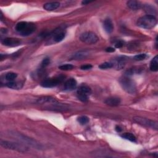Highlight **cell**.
<instances>
[{"instance_id":"17","label":"cell","mask_w":158,"mask_h":158,"mask_svg":"<svg viewBox=\"0 0 158 158\" xmlns=\"http://www.w3.org/2000/svg\"><path fill=\"white\" fill-rule=\"evenodd\" d=\"M127 6L133 10H137L139 9L142 7V4L138 1H135V0H131L128 1L127 2Z\"/></svg>"},{"instance_id":"2","label":"cell","mask_w":158,"mask_h":158,"mask_svg":"<svg viewBox=\"0 0 158 158\" xmlns=\"http://www.w3.org/2000/svg\"><path fill=\"white\" fill-rule=\"evenodd\" d=\"M136 24L138 27L142 28L150 29L156 26L157 24V20L154 16L148 14L139 18Z\"/></svg>"},{"instance_id":"9","label":"cell","mask_w":158,"mask_h":158,"mask_svg":"<svg viewBox=\"0 0 158 158\" xmlns=\"http://www.w3.org/2000/svg\"><path fill=\"white\" fill-rule=\"evenodd\" d=\"M2 44L6 46H10V47H14L17 46L19 44H20L21 41L18 38H6L1 41Z\"/></svg>"},{"instance_id":"8","label":"cell","mask_w":158,"mask_h":158,"mask_svg":"<svg viewBox=\"0 0 158 158\" xmlns=\"http://www.w3.org/2000/svg\"><path fill=\"white\" fill-rule=\"evenodd\" d=\"M63 79H64V77H62V76L48 78V79L44 80L41 83V86L43 88H53L58 85L60 83H61Z\"/></svg>"},{"instance_id":"16","label":"cell","mask_w":158,"mask_h":158,"mask_svg":"<svg viewBox=\"0 0 158 158\" xmlns=\"http://www.w3.org/2000/svg\"><path fill=\"white\" fill-rule=\"evenodd\" d=\"M103 27L104 30L107 33H110L113 31L114 25L110 19H106L103 22Z\"/></svg>"},{"instance_id":"21","label":"cell","mask_w":158,"mask_h":158,"mask_svg":"<svg viewBox=\"0 0 158 158\" xmlns=\"http://www.w3.org/2000/svg\"><path fill=\"white\" fill-rule=\"evenodd\" d=\"M125 64V59L123 57H118L115 60V63H113V65H114L113 67L115 66L116 69H121L124 67Z\"/></svg>"},{"instance_id":"32","label":"cell","mask_w":158,"mask_h":158,"mask_svg":"<svg viewBox=\"0 0 158 158\" xmlns=\"http://www.w3.org/2000/svg\"><path fill=\"white\" fill-rule=\"evenodd\" d=\"M115 130H116L117 132L120 133V132H121V131H122V128H121L120 126L117 125V126L115 127Z\"/></svg>"},{"instance_id":"27","label":"cell","mask_w":158,"mask_h":158,"mask_svg":"<svg viewBox=\"0 0 158 158\" xmlns=\"http://www.w3.org/2000/svg\"><path fill=\"white\" fill-rule=\"evenodd\" d=\"M146 57H147V55H146V54L141 53V54H137V55L133 57V59H134L135 60L140 61V60H144Z\"/></svg>"},{"instance_id":"29","label":"cell","mask_w":158,"mask_h":158,"mask_svg":"<svg viewBox=\"0 0 158 158\" xmlns=\"http://www.w3.org/2000/svg\"><path fill=\"white\" fill-rule=\"evenodd\" d=\"M123 45H124V41L122 40H118L115 44V46L117 48H121L123 46Z\"/></svg>"},{"instance_id":"5","label":"cell","mask_w":158,"mask_h":158,"mask_svg":"<svg viewBox=\"0 0 158 158\" xmlns=\"http://www.w3.org/2000/svg\"><path fill=\"white\" fill-rule=\"evenodd\" d=\"M133 120L135 122H136L138 124H139L142 126L149 127V128L156 130L158 128V123H157V122H156V121H154V120L147 118L139 117V116L134 117L133 118Z\"/></svg>"},{"instance_id":"11","label":"cell","mask_w":158,"mask_h":158,"mask_svg":"<svg viewBox=\"0 0 158 158\" xmlns=\"http://www.w3.org/2000/svg\"><path fill=\"white\" fill-rule=\"evenodd\" d=\"M89 55V52L88 51L81 50V51H79L75 52V54H73L71 58L72 59H75V60H81V59L86 58Z\"/></svg>"},{"instance_id":"1","label":"cell","mask_w":158,"mask_h":158,"mask_svg":"<svg viewBox=\"0 0 158 158\" xmlns=\"http://www.w3.org/2000/svg\"><path fill=\"white\" fill-rule=\"evenodd\" d=\"M120 86L127 93L134 94L137 91L136 85L135 81L127 76H123L119 79Z\"/></svg>"},{"instance_id":"7","label":"cell","mask_w":158,"mask_h":158,"mask_svg":"<svg viewBox=\"0 0 158 158\" xmlns=\"http://www.w3.org/2000/svg\"><path fill=\"white\" fill-rule=\"evenodd\" d=\"M10 135H12V136H14L15 138H19V140L22 141L23 143H27L35 148H38V149H41L42 148V146L41 144H40L38 142H37L36 141L33 139L32 138L27 137L23 135H21L20 133H10Z\"/></svg>"},{"instance_id":"25","label":"cell","mask_w":158,"mask_h":158,"mask_svg":"<svg viewBox=\"0 0 158 158\" xmlns=\"http://www.w3.org/2000/svg\"><path fill=\"white\" fill-rule=\"evenodd\" d=\"M114 65L112 62H106L102 64H101L99 65V68L101 69H110L113 67Z\"/></svg>"},{"instance_id":"24","label":"cell","mask_w":158,"mask_h":158,"mask_svg":"<svg viewBox=\"0 0 158 158\" xmlns=\"http://www.w3.org/2000/svg\"><path fill=\"white\" fill-rule=\"evenodd\" d=\"M77 120L79 122V123H80L81 125H86V123H88L89 118L87 116L82 115V116H80V117H78Z\"/></svg>"},{"instance_id":"28","label":"cell","mask_w":158,"mask_h":158,"mask_svg":"<svg viewBox=\"0 0 158 158\" xmlns=\"http://www.w3.org/2000/svg\"><path fill=\"white\" fill-rule=\"evenodd\" d=\"M50 63V59L48 57L44 58L43 61L41 63V68H45L46 66H48Z\"/></svg>"},{"instance_id":"13","label":"cell","mask_w":158,"mask_h":158,"mask_svg":"<svg viewBox=\"0 0 158 158\" xmlns=\"http://www.w3.org/2000/svg\"><path fill=\"white\" fill-rule=\"evenodd\" d=\"M120 99L118 97H110L107 98L104 101L106 104L112 107H115L118 106L120 104Z\"/></svg>"},{"instance_id":"19","label":"cell","mask_w":158,"mask_h":158,"mask_svg":"<svg viewBox=\"0 0 158 158\" xmlns=\"http://www.w3.org/2000/svg\"><path fill=\"white\" fill-rule=\"evenodd\" d=\"M65 36V33L63 31H56L55 33L53 36V40L56 43H59L61 41H62L64 40V38Z\"/></svg>"},{"instance_id":"3","label":"cell","mask_w":158,"mask_h":158,"mask_svg":"<svg viewBox=\"0 0 158 158\" xmlns=\"http://www.w3.org/2000/svg\"><path fill=\"white\" fill-rule=\"evenodd\" d=\"M36 29L35 25L33 23H28L22 21L15 25V30L22 36H28L31 35Z\"/></svg>"},{"instance_id":"22","label":"cell","mask_w":158,"mask_h":158,"mask_svg":"<svg viewBox=\"0 0 158 158\" xmlns=\"http://www.w3.org/2000/svg\"><path fill=\"white\" fill-rule=\"evenodd\" d=\"M120 136L125 139H127V140H129L131 142H133V143H136V138L135 137V136L134 135H133L132 133H128V132H125V133H122Z\"/></svg>"},{"instance_id":"26","label":"cell","mask_w":158,"mask_h":158,"mask_svg":"<svg viewBox=\"0 0 158 158\" xmlns=\"http://www.w3.org/2000/svg\"><path fill=\"white\" fill-rule=\"evenodd\" d=\"M74 67H75L73 65L70 64H65L59 66V69L62 70H70L73 69Z\"/></svg>"},{"instance_id":"14","label":"cell","mask_w":158,"mask_h":158,"mask_svg":"<svg viewBox=\"0 0 158 158\" xmlns=\"http://www.w3.org/2000/svg\"><path fill=\"white\" fill-rule=\"evenodd\" d=\"M77 94H83L89 96L91 94V89L88 85H82L78 88L77 90Z\"/></svg>"},{"instance_id":"23","label":"cell","mask_w":158,"mask_h":158,"mask_svg":"<svg viewBox=\"0 0 158 158\" xmlns=\"http://www.w3.org/2000/svg\"><path fill=\"white\" fill-rule=\"evenodd\" d=\"M17 74L14 72H8L5 75V78L8 81H14V80L17 78Z\"/></svg>"},{"instance_id":"33","label":"cell","mask_w":158,"mask_h":158,"mask_svg":"<svg viewBox=\"0 0 158 158\" xmlns=\"http://www.w3.org/2000/svg\"><path fill=\"white\" fill-rule=\"evenodd\" d=\"M90 2H92V1H83L81 2V4H82L85 5V4H89V3H90Z\"/></svg>"},{"instance_id":"10","label":"cell","mask_w":158,"mask_h":158,"mask_svg":"<svg viewBox=\"0 0 158 158\" xmlns=\"http://www.w3.org/2000/svg\"><path fill=\"white\" fill-rule=\"evenodd\" d=\"M77 82L75 78H70L68 79L64 83V88L65 90L71 91L77 87Z\"/></svg>"},{"instance_id":"6","label":"cell","mask_w":158,"mask_h":158,"mask_svg":"<svg viewBox=\"0 0 158 158\" xmlns=\"http://www.w3.org/2000/svg\"><path fill=\"white\" fill-rule=\"evenodd\" d=\"M80 40L86 44H93L96 43L99 41V38L96 33L92 31H85L82 33L80 37Z\"/></svg>"},{"instance_id":"18","label":"cell","mask_w":158,"mask_h":158,"mask_svg":"<svg viewBox=\"0 0 158 158\" xmlns=\"http://www.w3.org/2000/svg\"><path fill=\"white\" fill-rule=\"evenodd\" d=\"M6 86H7L9 88L14 89H20L23 86V83L19 81H8L6 84Z\"/></svg>"},{"instance_id":"30","label":"cell","mask_w":158,"mask_h":158,"mask_svg":"<svg viewBox=\"0 0 158 158\" xmlns=\"http://www.w3.org/2000/svg\"><path fill=\"white\" fill-rule=\"evenodd\" d=\"M92 67H93V66H92L91 64H85V65H81V67H80V69H81V70H89V69H91Z\"/></svg>"},{"instance_id":"12","label":"cell","mask_w":158,"mask_h":158,"mask_svg":"<svg viewBox=\"0 0 158 158\" xmlns=\"http://www.w3.org/2000/svg\"><path fill=\"white\" fill-rule=\"evenodd\" d=\"M57 101L53 98L50 96H43L40 98H38L36 101L37 104H54L57 102Z\"/></svg>"},{"instance_id":"15","label":"cell","mask_w":158,"mask_h":158,"mask_svg":"<svg viewBox=\"0 0 158 158\" xmlns=\"http://www.w3.org/2000/svg\"><path fill=\"white\" fill-rule=\"evenodd\" d=\"M60 2H47L43 5V9L46 10L48 11H52L54 10H56L60 6Z\"/></svg>"},{"instance_id":"4","label":"cell","mask_w":158,"mask_h":158,"mask_svg":"<svg viewBox=\"0 0 158 158\" xmlns=\"http://www.w3.org/2000/svg\"><path fill=\"white\" fill-rule=\"evenodd\" d=\"M1 146L5 149H11L14 151H17L21 152H25L28 151V147L22 143H16L13 141H9L6 140H1Z\"/></svg>"},{"instance_id":"31","label":"cell","mask_w":158,"mask_h":158,"mask_svg":"<svg viewBox=\"0 0 158 158\" xmlns=\"http://www.w3.org/2000/svg\"><path fill=\"white\" fill-rule=\"evenodd\" d=\"M106 51L107 52H112L115 51V49L112 47H109L106 49Z\"/></svg>"},{"instance_id":"20","label":"cell","mask_w":158,"mask_h":158,"mask_svg":"<svg viewBox=\"0 0 158 158\" xmlns=\"http://www.w3.org/2000/svg\"><path fill=\"white\" fill-rule=\"evenodd\" d=\"M149 69L152 72H157L158 70V56L156 55L152 58L150 62Z\"/></svg>"}]
</instances>
